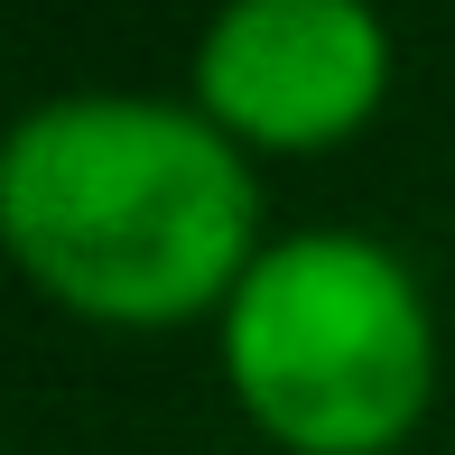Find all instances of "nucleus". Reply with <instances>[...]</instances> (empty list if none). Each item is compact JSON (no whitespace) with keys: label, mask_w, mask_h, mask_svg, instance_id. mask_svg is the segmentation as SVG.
I'll use <instances>...</instances> for the list:
<instances>
[{"label":"nucleus","mask_w":455,"mask_h":455,"mask_svg":"<svg viewBox=\"0 0 455 455\" xmlns=\"http://www.w3.org/2000/svg\"><path fill=\"white\" fill-rule=\"evenodd\" d=\"M251 233V177L214 121L140 93L37 102L0 140V242L93 316H186Z\"/></svg>","instance_id":"1"},{"label":"nucleus","mask_w":455,"mask_h":455,"mask_svg":"<svg viewBox=\"0 0 455 455\" xmlns=\"http://www.w3.org/2000/svg\"><path fill=\"white\" fill-rule=\"evenodd\" d=\"M223 363L307 455L390 446L427 400V307L363 233H288L233 279Z\"/></svg>","instance_id":"2"},{"label":"nucleus","mask_w":455,"mask_h":455,"mask_svg":"<svg viewBox=\"0 0 455 455\" xmlns=\"http://www.w3.org/2000/svg\"><path fill=\"white\" fill-rule=\"evenodd\" d=\"M196 84L260 140H325L381 93V19L363 0H223Z\"/></svg>","instance_id":"3"}]
</instances>
